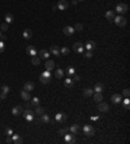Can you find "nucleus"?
Listing matches in <instances>:
<instances>
[{
  "mask_svg": "<svg viewBox=\"0 0 130 144\" xmlns=\"http://www.w3.org/2000/svg\"><path fill=\"white\" fill-rule=\"evenodd\" d=\"M39 79H40V83H43V85H48V83H51V71H50V70L43 71V73L40 74Z\"/></svg>",
  "mask_w": 130,
  "mask_h": 144,
  "instance_id": "1",
  "label": "nucleus"
},
{
  "mask_svg": "<svg viewBox=\"0 0 130 144\" xmlns=\"http://www.w3.org/2000/svg\"><path fill=\"white\" fill-rule=\"evenodd\" d=\"M22 116H24V118H25L27 122H33V121H34V116H35V113H34L30 108H27L26 110H24Z\"/></svg>",
  "mask_w": 130,
  "mask_h": 144,
  "instance_id": "2",
  "label": "nucleus"
},
{
  "mask_svg": "<svg viewBox=\"0 0 130 144\" xmlns=\"http://www.w3.org/2000/svg\"><path fill=\"white\" fill-rule=\"evenodd\" d=\"M113 22H115L117 26L122 27V26H126L127 19H126L125 17H122V16H117V17H115V18H113Z\"/></svg>",
  "mask_w": 130,
  "mask_h": 144,
  "instance_id": "3",
  "label": "nucleus"
},
{
  "mask_svg": "<svg viewBox=\"0 0 130 144\" xmlns=\"http://www.w3.org/2000/svg\"><path fill=\"white\" fill-rule=\"evenodd\" d=\"M83 135H86V136L95 135V129L92 126H90V125H85L83 126Z\"/></svg>",
  "mask_w": 130,
  "mask_h": 144,
  "instance_id": "4",
  "label": "nucleus"
},
{
  "mask_svg": "<svg viewBox=\"0 0 130 144\" xmlns=\"http://www.w3.org/2000/svg\"><path fill=\"white\" fill-rule=\"evenodd\" d=\"M117 13H120V14H122V13H126L127 11H129V7H127V4H125V3H120V4H117L116 5V9H115Z\"/></svg>",
  "mask_w": 130,
  "mask_h": 144,
  "instance_id": "5",
  "label": "nucleus"
},
{
  "mask_svg": "<svg viewBox=\"0 0 130 144\" xmlns=\"http://www.w3.org/2000/svg\"><path fill=\"white\" fill-rule=\"evenodd\" d=\"M64 141L69 144V143H76L77 140H76V136H74L72 132H69V131H68L67 134L64 135Z\"/></svg>",
  "mask_w": 130,
  "mask_h": 144,
  "instance_id": "6",
  "label": "nucleus"
},
{
  "mask_svg": "<svg viewBox=\"0 0 130 144\" xmlns=\"http://www.w3.org/2000/svg\"><path fill=\"white\" fill-rule=\"evenodd\" d=\"M98 109L101 113H107V112H109V105H108L107 102H104V101H100L98 104Z\"/></svg>",
  "mask_w": 130,
  "mask_h": 144,
  "instance_id": "7",
  "label": "nucleus"
},
{
  "mask_svg": "<svg viewBox=\"0 0 130 144\" xmlns=\"http://www.w3.org/2000/svg\"><path fill=\"white\" fill-rule=\"evenodd\" d=\"M56 7H57V9H60V11H67V9L69 8V3L67 2V0H60Z\"/></svg>",
  "mask_w": 130,
  "mask_h": 144,
  "instance_id": "8",
  "label": "nucleus"
},
{
  "mask_svg": "<svg viewBox=\"0 0 130 144\" xmlns=\"http://www.w3.org/2000/svg\"><path fill=\"white\" fill-rule=\"evenodd\" d=\"M111 100H112V104H121V102H122V95L115 94V95H112Z\"/></svg>",
  "mask_w": 130,
  "mask_h": 144,
  "instance_id": "9",
  "label": "nucleus"
},
{
  "mask_svg": "<svg viewBox=\"0 0 130 144\" xmlns=\"http://www.w3.org/2000/svg\"><path fill=\"white\" fill-rule=\"evenodd\" d=\"M55 119H56L57 122H60V123H65V122H67V114L62 113V112H60V113L56 114Z\"/></svg>",
  "mask_w": 130,
  "mask_h": 144,
  "instance_id": "10",
  "label": "nucleus"
},
{
  "mask_svg": "<svg viewBox=\"0 0 130 144\" xmlns=\"http://www.w3.org/2000/svg\"><path fill=\"white\" fill-rule=\"evenodd\" d=\"M73 49H74V52L82 53V52L85 51V47H83V44H82V43L77 42V43H74V44H73Z\"/></svg>",
  "mask_w": 130,
  "mask_h": 144,
  "instance_id": "11",
  "label": "nucleus"
},
{
  "mask_svg": "<svg viewBox=\"0 0 130 144\" xmlns=\"http://www.w3.org/2000/svg\"><path fill=\"white\" fill-rule=\"evenodd\" d=\"M22 113H24V109H22V107H20V105H17V107H14L12 109V114L13 116H22Z\"/></svg>",
  "mask_w": 130,
  "mask_h": 144,
  "instance_id": "12",
  "label": "nucleus"
},
{
  "mask_svg": "<svg viewBox=\"0 0 130 144\" xmlns=\"http://www.w3.org/2000/svg\"><path fill=\"white\" fill-rule=\"evenodd\" d=\"M20 95H21V99L22 100H25V101H29L30 99H31V96H30V92L29 91H25V90H22L20 92Z\"/></svg>",
  "mask_w": 130,
  "mask_h": 144,
  "instance_id": "13",
  "label": "nucleus"
},
{
  "mask_svg": "<svg viewBox=\"0 0 130 144\" xmlns=\"http://www.w3.org/2000/svg\"><path fill=\"white\" fill-rule=\"evenodd\" d=\"M62 33H64L65 35L70 36V35H73V33H74V29H73L72 26H65V27L62 29Z\"/></svg>",
  "mask_w": 130,
  "mask_h": 144,
  "instance_id": "14",
  "label": "nucleus"
},
{
  "mask_svg": "<svg viewBox=\"0 0 130 144\" xmlns=\"http://www.w3.org/2000/svg\"><path fill=\"white\" fill-rule=\"evenodd\" d=\"M50 51H47V49H40L39 51V57L40 58H44V60H47L48 57H50Z\"/></svg>",
  "mask_w": 130,
  "mask_h": 144,
  "instance_id": "15",
  "label": "nucleus"
},
{
  "mask_svg": "<svg viewBox=\"0 0 130 144\" xmlns=\"http://www.w3.org/2000/svg\"><path fill=\"white\" fill-rule=\"evenodd\" d=\"M26 52H27L30 56H36V53H38V51L35 49L34 46H27V47H26Z\"/></svg>",
  "mask_w": 130,
  "mask_h": 144,
  "instance_id": "16",
  "label": "nucleus"
},
{
  "mask_svg": "<svg viewBox=\"0 0 130 144\" xmlns=\"http://www.w3.org/2000/svg\"><path fill=\"white\" fill-rule=\"evenodd\" d=\"M39 117H40V118H39V121H40L42 123H50V122H51V119H50V116H48V114H44V113H43V114H40Z\"/></svg>",
  "mask_w": 130,
  "mask_h": 144,
  "instance_id": "17",
  "label": "nucleus"
},
{
  "mask_svg": "<svg viewBox=\"0 0 130 144\" xmlns=\"http://www.w3.org/2000/svg\"><path fill=\"white\" fill-rule=\"evenodd\" d=\"M115 17H116V16H115V12H113V11H107V12H105V18L108 19V21L112 22Z\"/></svg>",
  "mask_w": 130,
  "mask_h": 144,
  "instance_id": "18",
  "label": "nucleus"
},
{
  "mask_svg": "<svg viewBox=\"0 0 130 144\" xmlns=\"http://www.w3.org/2000/svg\"><path fill=\"white\" fill-rule=\"evenodd\" d=\"M53 68H55V61L47 58V61H46V70H50V71H51Z\"/></svg>",
  "mask_w": 130,
  "mask_h": 144,
  "instance_id": "19",
  "label": "nucleus"
},
{
  "mask_svg": "<svg viewBox=\"0 0 130 144\" xmlns=\"http://www.w3.org/2000/svg\"><path fill=\"white\" fill-rule=\"evenodd\" d=\"M24 90L31 92V91L34 90V83H33V82H26V83L24 85Z\"/></svg>",
  "mask_w": 130,
  "mask_h": 144,
  "instance_id": "20",
  "label": "nucleus"
},
{
  "mask_svg": "<svg viewBox=\"0 0 130 144\" xmlns=\"http://www.w3.org/2000/svg\"><path fill=\"white\" fill-rule=\"evenodd\" d=\"M50 53H52V55H55V56H60V48L57 47V46H52L51 48H50Z\"/></svg>",
  "mask_w": 130,
  "mask_h": 144,
  "instance_id": "21",
  "label": "nucleus"
},
{
  "mask_svg": "<svg viewBox=\"0 0 130 144\" xmlns=\"http://www.w3.org/2000/svg\"><path fill=\"white\" fill-rule=\"evenodd\" d=\"M95 48H96V44H95V42H92V40L86 43V49L87 51H94Z\"/></svg>",
  "mask_w": 130,
  "mask_h": 144,
  "instance_id": "22",
  "label": "nucleus"
},
{
  "mask_svg": "<svg viewBox=\"0 0 130 144\" xmlns=\"http://www.w3.org/2000/svg\"><path fill=\"white\" fill-rule=\"evenodd\" d=\"M69 131H70L73 135H77V134L79 132V126L77 125V123H76V125H72V126L69 127Z\"/></svg>",
  "mask_w": 130,
  "mask_h": 144,
  "instance_id": "23",
  "label": "nucleus"
},
{
  "mask_svg": "<svg viewBox=\"0 0 130 144\" xmlns=\"http://www.w3.org/2000/svg\"><path fill=\"white\" fill-rule=\"evenodd\" d=\"M12 140H13L14 144H21V143H22V138H21L20 135H17V134L12 135Z\"/></svg>",
  "mask_w": 130,
  "mask_h": 144,
  "instance_id": "24",
  "label": "nucleus"
},
{
  "mask_svg": "<svg viewBox=\"0 0 130 144\" xmlns=\"http://www.w3.org/2000/svg\"><path fill=\"white\" fill-rule=\"evenodd\" d=\"M13 21H14L13 14H12V13H7V14H5V24H8V25H9V24H12Z\"/></svg>",
  "mask_w": 130,
  "mask_h": 144,
  "instance_id": "25",
  "label": "nucleus"
},
{
  "mask_svg": "<svg viewBox=\"0 0 130 144\" xmlns=\"http://www.w3.org/2000/svg\"><path fill=\"white\" fill-rule=\"evenodd\" d=\"M91 95H94V90L92 88H85L83 90V96L85 97H90Z\"/></svg>",
  "mask_w": 130,
  "mask_h": 144,
  "instance_id": "26",
  "label": "nucleus"
},
{
  "mask_svg": "<svg viewBox=\"0 0 130 144\" xmlns=\"http://www.w3.org/2000/svg\"><path fill=\"white\" fill-rule=\"evenodd\" d=\"M22 35H24V38H25V39H30V38L33 36V31H31L30 29H26V30H24Z\"/></svg>",
  "mask_w": 130,
  "mask_h": 144,
  "instance_id": "27",
  "label": "nucleus"
},
{
  "mask_svg": "<svg viewBox=\"0 0 130 144\" xmlns=\"http://www.w3.org/2000/svg\"><path fill=\"white\" fill-rule=\"evenodd\" d=\"M94 100H95L96 102L103 101V92H95V95H94Z\"/></svg>",
  "mask_w": 130,
  "mask_h": 144,
  "instance_id": "28",
  "label": "nucleus"
},
{
  "mask_svg": "<svg viewBox=\"0 0 130 144\" xmlns=\"http://www.w3.org/2000/svg\"><path fill=\"white\" fill-rule=\"evenodd\" d=\"M92 90H94V92H103L104 86H103L101 83H96V85H95V87H94Z\"/></svg>",
  "mask_w": 130,
  "mask_h": 144,
  "instance_id": "29",
  "label": "nucleus"
},
{
  "mask_svg": "<svg viewBox=\"0 0 130 144\" xmlns=\"http://www.w3.org/2000/svg\"><path fill=\"white\" fill-rule=\"evenodd\" d=\"M64 85H65V87H73L74 86V80L72 78H68V79H65Z\"/></svg>",
  "mask_w": 130,
  "mask_h": 144,
  "instance_id": "30",
  "label": "nucleus"
},
{
  "mask_svg": "<svg viewBox=\"0 0 130 144\" xmlns=\"http://www.w3.org/2000/svg\"><path fill=\"white\" fill-rule=\"evenodd\" d=\"M31 64L35 65V66H38V65L40 64V57H39V56H33V58H31Z\"/></svg>",
  "mask_w": 130,
  "mask_h": 144,
  "instance_id": "31",
  "label": "nucleus"
},
{
  "mask_svg": "<svg viewBox=\"0 0 130 144\" xmlns=\"http://www.w3.org/2000/svg\"><path fill=\"white\" fill-rule=\"evenodd\" d=\"M55 77H56L57 79H61V78L64 77V70H62V69H57L56 73H55Z\"/></svg>",
  "mask_w": 130,
  "mask_h": 144,
  "instance_id": "32",
  "label": "nucleus"
},
{
  "mask_svg": "<svg viewBox=\"0 0 130 144\" xmlns=\"http://www.w3.org/2000/svg\"><path fill=\"white\" fill-rule=\"evenodd\" d=\"M35 114H38V116H40V114H43L44 113V109H43L42 107H39V105H36V108H35V112H34Z\"/></svg>",
  "mask_w": 130,
  "mask_h": 144,
  "instance_id": "33",
  "label": "nucleus"
},
{
  "mask_svg": "<svg viewBox=\"0 0 130 144\" xmlns=\"http://www.w3.org/2000/svg\"><path fill=\"white\" fill-rule=\"evenodd\" d=\"M30 102H31V105H33V107H36V105H39V97H33Z\"/></svg>",
  "mask_w": 130,
  "mask_h": 144,
  "instance_id": "34",
  "label": "nucleus"
},
{
  "mask_svg": "<svg viewBox=\"0 0 130 144\" xmlns=\"http://www.w3.org/2000/svg\"><path fill=\"white\" fill-rule=\"evenodd\" d=\"M68 131H69V127H62V129H60V130H59V135H62V136H64Z\"/></svg>",
  "mask_w": 130,
  "mask_h": 144,
  "instance_id": "35",
  "label": "nucleus"
},
{
  "mask_svg": "<svg viewBox=\"0 0 130 144\" xmlns=\"http://www.w3.org/2000/svg\"><path fill=\"white\" fill-rule=\"evenodd\" d=\"M73 29H74V31H82L83 30V25L82 24H76Z\"/></svg>",
  "mask_w": 130,
  "mask_h": 144,
  "instance_id": "36",
  "label": "nucleus"
},
{
  "mask_svg": "<svg viewBox=\"0 0 130 144\" xmlns=\"http://www.w3.org/2000/svg\"><path fill=\"white\" fill-rule=\"evenodd\" d=\"M9 91H11V88H9L8 86H2V94L8 95V94H9Z\"/></svg>",
  "mask_w": 130,
  "mask_h": 144,
  "instance_id": "37",
  "label": "nucleus"
},
{
  "mask_svg": "<svg viewBox=\"0 0 130 144\" xmlns=\"http://www.w3.org/2000/svg\"><path fill=\"white\" fill-rule=\"evenodd\" d=\"M85 52V57L86 58H91L92 57V51H87V49H86V51H83Z\"/></svg>",
  "mask_w": 130,
  "mask_h": 144,
  "instance_id": "38",
  "label": "nucleus"
},
{
  "mask_svg": "<svg viewBox=\"0 0 130 144\" xmlns=\"http://www.w3.org/2000/svg\"><path fill=\"white\" fill-rule=\"evenodd\" d=\"M67 73H68L69 75H73V74H76V69H74L73 66H69L68 70H67Z\"/></svg>",
  "mask_w": 130,
  "mask_h": 144,
  "instance_id": "39",
  "label": "nucleus"
},
{
  "mask_svg": "<svg viewBox=\"0 0 130 144\" xmlns=\"http://www.w3.org/2000/svg\"><path fill=\"white\" fill-rule=\"evenodd\" d=\"M60 53H62V55H68V53H69V48H68V47H62V48L60 49Z\"/></svg>",
  "mask_w": 130,
  "mask_h": 144,
  "instance_id": "40",
  "label": "nucleus"
},
{
  "mask_svg": "<svg viewBox=\"0 0 130 144\" xmlns=\"http://www.w3.org/2000/svg\"><path fill=\"white\" fill-rule=\"evenodd\" d=\"M5 135H7V136H12V135H13V130L9 129V127H7V129H5Z\"/></svg>",
  "mask_w": 130,
  "mask_h": 144,
  "instance_id": "41",
  "label": "nucleus"
},
{
  "mask_svg": "<svg viewBox=\"0 0 130 144\" xmlns=\"http://www.w3.org/2000/svg\"><path fill=\"white\" fill-rule=\"evenodd\" d=\"M4 49H5V43L3 42V40H0V53L4 52Z\"/></svg>",
  "mask_w": 130,
  "mask_h": 144,
  "instance_id": "42",
  "label": "nucleus"
},
{
  "mask_svg": "<svg viewBox=\"0 0 130 144\" xmlns=\"http://www.w3.org/2000/svg\"><path fill=\"white\" fill-rule=\"evenodd\" d=\"M129 104H130V100H129V99L126 97V99L124 100V105H125V108H126V109H129V107H130Z\"/></svg>",
  "mask_w": 130,
  "mask_h": 144,
  "instance_id": "43",
  "label": "nucleus"
},
{
  "mask_svg": "<svg viewBox=\"0 0 130 144\" xmlns=\"http://www.w3.org/2000/svg\"><path fill=\"white\" fill-rule=\"evenodd\" d=\"M122 95H124L125 97H129V96H130V91H129V88H125V90H124V92H122Z\"/></svg>",
  "mask_w": 130,
  "mask_h": 144,
  "instance_id": "44",
  "label": "nucleus"
},
{
  "mask_svg": "<svg viewBox=\"0 0 130 144\" xmlns=\"http://www.w3.org/2000/svg\"><path fill=\"white\" fill-rule=\"evenodd\" d=\"M0 29H2L3 31H7L8 30V24H3L2 26H0Z\"/></svg>",
  "mask_w": 130,
  "mask_h": 144,
  "instance_id": "45",
  "label": "nucleus"
},
{
  "mask_svg": "<svg viewBox=\"0 0 130 144\" xmlns=\"http://www.w3.org/2000/svg\"><path fill=\"white\" fill-rule=\"evenodd\" d=\"M79 79H81V77H79L78 74H73V80H74V82H78Z\"/></svg>",
  "mask_w": 130,
  "mask_h": 144,
  "instance_id": "46",
  "label": "nucleus"
},
{
  "mask_svg": "<svg viewBox=\"0 0 130 144\" xmlns=\"http://www.w3.org/2000/svg\"><path fill=\"white\" fill-rule=\"evenodd\" d=\"M7 143H8V144H12V143H13V140H12V138H11V136H8V138H7Z\"/></svg>",
  "mask_w": 130,
  "mask_h": 144,
  "instance_id": "47",
  "label": "nucleus"
},
{
  "mask_svg": "<svg viewBox=\"0 0 130 144\" xmlns=\"http://www.w3.org/2000/svg\"><path fill=\"white\" fill-rule=\"evenodd\" d=\"M5 96H7L5 94H0V100H4V99H5Z\"/></svg>",
  "mask_w": 130,
  "mask_h": 144,
  "instance_id": "48",
  "label": "nucleus"
},
{
  "mask_svg": "<svg viewBox=\"0 0 130 144\" xmlns=\"http://www.w3.org/2000/svg\"><path fill=\"white\" fill-rule=\"evenodd\" d=\"M77 3H78V0H72V4L73 5H77Z\"/></svg>",
  "mask_w": 130,
  "mask_h": 144,
  "instance_id": "49",
  "label": "nucleus"
},
{
  "mask_svg": "<svg viewBox=\"0 0 130 144\" xmlns=\"http://www.w3.org/2000/svg\"><path fill=\"white\" fill-rule=\"evenodd\" d=\"M78 2H83V0H78Z\"/></svg>",
  "mask_w": 130,
  "mask_h": 144,
  "instance_id": "50",
  "label": "nucleus"
},
{
  "mask_svg": "<svg viewBox=\"0 0 130 144\" xmlns=\"http://www.w3.org/2000/svg\"><path fill=\"white\" fill-rule=\"evenodd\" d=\"M0 36H2V33H0Z\"/></svg>",
  "mask_w": 130,
  "mask_h": 144,
  "instance_id": "51",
  "label": "nucleus"
}]
</instances>
